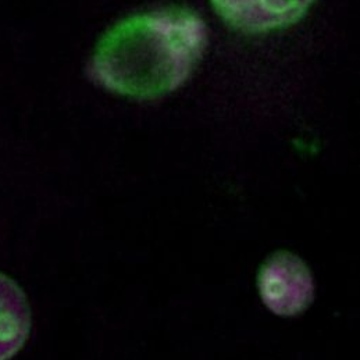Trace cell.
Returning a JSON list of instances; mask_svg holds the SVG:
<instances>
[{
    "instance_id": "obj_1",
    "label": "cell",
    "mask_w": 360,
    "mask_h": 360,
    "mask_svg": "<svg viewBox=\"0 0 360 360\" xmlns=\"http://www.w3.org/2000/svg\"><path fill=\"white\" fill-rule=\"evenodd\" d=\"M206 44V25L191 10L173 7L135 14L102 37L88 74L119 95L160 98L189 78Z\"/></svg>"
},
{
    "instance_id": "obj_2",
    "label": "cell",
    "mask_w": 360,
    "mask_h": 360,
    "mask_svg": "<svg viewBox=\"0 0 360 360\" xmlns=\"http://www.w3.org/2000/svg\"><path fill=\"white\" fill-rule=\"evenodd\" d=\"M257 285L264 304L280 316H295L306 310L314 298L310 269L297 255L280 250L262 266Z\"/></svg>"
},
{
    "instance_id": "obj_3",
    "label": "cell",
    "mask_w": 360,
    "mask_h": 360,
    "mask_svg": "<svg viewBox=\"0 0 360 360\" xmlns=\"http://www.w3.org/2000/svg\"><path fill=\"white\" fill-rule=\"evenodd\" d=\"M314 0H212L219 15L236 30L263 34L297 22Z\"/></svg>"
},
{
    "instance_id": "obj_4",
    "label": "cell",
    "mask_w": 360,
    "mask_h": 360,
    "mask_svg": "<svg viewBox=\"0 0 360 360\" xmlns=\"http://www.w3.org/2000/svg\"><path fill=\"white\" fill-rule=\"evenodd\" d=\"M31 310L21 288L0 274V360L10 359L25 344Z\"/></svg>"
}]
</instances>
